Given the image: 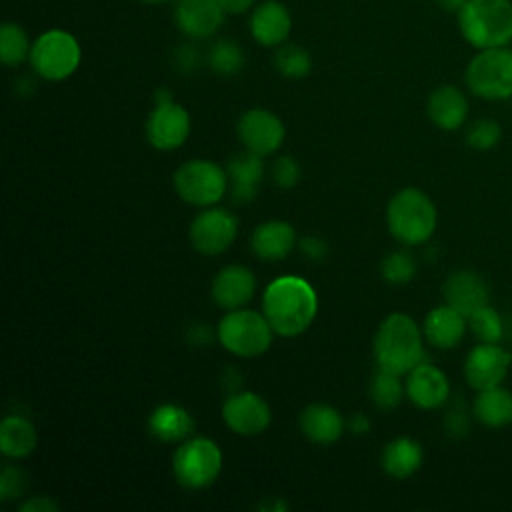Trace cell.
Masks as SVG:
<instances>
[{
    "label": "cell",
    "instance_id": "obj_1",
    "mask_svg": "<svg viewBox=\"0 0 512 512\" xmlns=\"http://www.w3.org/2000/svg\"><path fill=\"white\" fill-rule=\"evenodd\" d=\"M316 312L318 296L310 282L300 276H280L262 294V314L278 336H300L310 328Z\"/></svg>",
    "mask_w": 512,
    "mask_h": 512
},
{
    "label": "cell",
    "instance_id": "obj_2",
    "mask_svg": "<svg viewBox=\"0 0 512 512\" xmlns=\"http://www.w3.org/2000/svg\"><path fill=\"white\" fill-rule=\"evenodd\" d=\"M374 358L378 368L400 376L424 362V332L416 320L404 312L388 314L374 336Z\"/></svg>",
    "mask_w": 512,
    "mask_h": 512
},
{
    "label": "cell",
    "instance_id": "obj_3",
    "mask_svg": "<svg viewBox=\"0 0 512 512\" xmlns=\"http://www.w3.org/2000/svg\"><path fill=\"white\" fill-rule=\"evenodd\" d=\"M458 32L476 50L512 44V0H468L456 14Z\"/></svg>",
    "mask_w": 512,
    "mask_h": 512
},
{
    "label": "cell",
    "instance_id": "obj_4",
    "mask_svg": "<svg viewBox=\"0 0 512 512\" xmlns=\"http://www.w3.org/2000/svg\"><path fill=\"white\" fill-rule=\"evenodd\" d=\"M386 224L390 234L404 246H418L432 238L438 212L432 198L420 188L398 190L386 208Z\"/></svg>",
    "mask_w": 512,
    "mask_h": 512
},
{
    "label": "cell",
    "instance_id": "obj_5",
    "mask_svg": "<svg viewBox=\"0 0 512 512\" xmlns=\"http://www.w3.org/2000/svg\"><path fill=\"white\" fill-rule=\"evenodd\" d=\"M28 62L38 78L62 82L78 70L82 62V46L72 32L64 28H48L32 40Z\"/></svg>",
    "mask_w": 512,
    "mask_h": 512
},
{
    "label": "cell",
    "instance_id": "obj_6",
    "mask_svg": "<svg viewBox=\"0 0 512 512\" xmlns=\"http://www.w3.org/2000/svg\"><path fill=\"white\" fill-rule=\"evenodd\" d=\"M466 88L482 100L512 98V46L476 50L464 70Z\"/></svg>",
    "mask_w": 512,
    "mask_h": 512
},
{
    "label": "cell",
    "instance_id": "obj_7",
    "mask_svg": "<svg viewBox=\"0 0 512 512\" xmlns=\"http://www.w3.org/2000/svg\"><path fill=\"white\" fill-rule=\"evenodd\" d=\"M272 334L274 330L266 316L248 308L228 310L216 328V338L224 350L240 358H256L264 354L272 344Z\"/></svg>",
    "mask_w": 512,
    "mask_h": 512
},
{
    "label": "cell",
    "instance_id": "obj_8",
    "mask_svg": "<svg viewBox=\"0 0 512 512\" xmlns=\"http://www.w3.org/2000/svg\"><path fill=\"white\" fill-rule=\"evenodd\" d=\"M222 470V452L206 436L186 438L172 456V472L180 486L202 490L214 484Z\"/></svg>",
    "mask_w": 512,
    "mask_h": 512
},
{
    "label": "cell",
    "instance_id": "obj_9",
    "mask_svg": "<svg viewBox=\"0 0 512 512\" xmlns=\"http://www.w3.org/2000/svg\"><path fill=\"white\" fill-rule=\"evenodd\" d=\"M174 190L186 204L208 208L224 198L228 176L216 162L194 158L174 172Z\"/></svg>",
    "mask_w": 512,
    "mask_h": 512
},
{
    "label": "cell",
    "instance_id": "obj_10",
    "mask_svg": "<svg viewBox=\"0 0 512 512\" xmlns=\"http://www.w3.org/2000/svg\"><path fill=\"white\" fill-rule=\"evenodd\" d=\"M144 132L156 150H176L190 136V114L172 98L170 90L160 88L154 94V108L146 118Z\"/></svg>",
    "mask_w": 512,
    "mask_h": 512
},
{
    "label": "cell",
    "instance_id": "obj_11",
    "mask_svg": "<svg viewBox=\"0 0 512 512\" xmlns=\"http://www.w3.org/2000/svg\"><path fill=\"white\" fill-rule=\"evenodd\" d=\"M238 234V220L224 208L208 206L190 224L188 236L192 246L204 256H218L226 252Z\"/></svg>",
    "mask_w": 512,
    "mask_h": 512
},
{
    "label": "cell",
    "instance_id": "obj_12",
    "mask_svg": "<svg viewBox=\"0 0 512 512\" xmlns=\"http://www.w3.org/2000/svg\"><path fill=\"white\" fill-rule=\"evenodd\" d=\"M512 366V354L500 342H478L464 358V378L470 388L486 390L500 386Z\"/></svg>",
    "mask_w": 512,
    "mask_h": 512
},
{
    "label": "cell",
    "instance_id": "obj_13",
    "mask_svg": "<svg viewBox=\"0 0 512 512\" xmlns=\"http://www.w3.org/2000/svg\"><path fill=\"white\" fill-rule=\"evenodd\" d=\"M236 134L246 150L258 156H268L282 146L286 128L272 110L256 106L238 118Z\"/></svg>",
    "mask_w": 512,
    "mask_h": 512
},
{
    "label": "cell",
    "instance_id": "obj_14",
    "mask_svg": "<svg viewBox=\"0 0 512 512\" xmlns=\"http://www.w3.org/2000/svg\"><path fill=\"white\" fill-rule=\"evenodd\" d=\"M222 420L238 436H260L272 422V410L260 394L238 390L224 400Z\"/></svg>",
    "mask_w": 512,
    "mask_h": 512
},
{
    "label": "cell",
    "instance_id": "obj_15",
    "mask_svg": "<svg viewBox=\"0 0 512 512\" xmlns=\"http://www.w3.org/2000/svg\"><path fill=\"white\" fill-rule=\"evenodd\" d=\"M292 12L282 0H260L248 12V34L264 48H278L292 34Z\"/></svg>",
    "mask_w": 512,
    "mask_h": 512
},
{
    "label": "cell",
    "instance_id": "obj_16",
    "mask_svg": "<svg viewBox=\"0 0 512 512\" xmlns=\"http://www.w3.org/2000/svg\"><path fill=\"white\" fill-rule=\"evenodd\" d=\"M226 16L218 0H176L174 6V24L188 40L214 36Z\"/></svg>",
    "mask_w": 512,
    "mask_h": 512
},
{
    "label": "cell",
    "instance_id": "obj_17",
    "mask_svg": "<svg viewBox=\"0 0 512 512\" xmlns=\"http://www.w3.org/2000/svg\"><path fill=\"white\" fill-rule=\"evenodd\" d=\"M406 396L422 410H436L450 396L448 376L430 362H420L406 374Z\"/></svg>",
    "mask_w": 512,
    "mask_h": 512
},
{
    "label": "cell",
    "instance_id": "obj_18",
    "mask_svg": "<svg viewBox=\"0 0 512 512\" xmlns=\"http://www.w3.org/2000/svg\"><path fill=\"white\" fill-rule=\"evenodd\" d=\"M444 302L466 318L478 308L486 306L490 300L488 282L474 270H456L452 272L442 286Z\"/></svg>",
    "mask_w": 512,
    "mask_h": 512
},
{
    "label": "cell",
    "instance_id": "obj_19",
    "mask_svg": "<svg viewBox=\"0 0 512 512\" xmlns=\"http://www.w3.org/2000/svg\"><path fill=\"white\" fill-rule=\"evenodd\" d=\"M468 108L466 94L454 84L436 86L426 100V114L430 122L444 132L462 128L468 118Z\"/></svg>",
    "mask_w": 512,
    "mask_h": 512
},
{
    "label": "cell",
    "instance_id": "obj_20",
    "mask_svg": "<svg viewBox=\"0 0 512 512\" xmlns=\"http://www.w3.org/2000/svg\"><path fill=\"white\" fill-rule=\"evenodd\" d=\"M256 292V278L242 264L224 266L212 282V298L224 310L244 308Z\"/></svg>",
    "mask_w": 512,
    "mask_h": 512
},
{
    "label": "cell",
    "instance_id": "obj_21",
    "mask_svg": "<svg viewBox=\"0 0 512 512\" xmlns=\"http://www.w3.org/2000/svg\"><path fill=\"white\" fill-rule=\"evenodd\" d=\"M226 176H228V186H230V196L238 204H246L252 198H256L260 184L264 180V162L262 156L244 150L234 154L228 160L226 166Z\"/></svg>",
    "mask_w": 512,
    "mask_h": 512
},
{
    "label": "cell",
    "instance_id": "obj_22",
    "mask_svg": "<svg viewBox=\"0 0 512 512\" xmlns=\"http://www.w3.org/2000/svg\"><path fill=\"white\" fill-rule=\"evenodd\" d=\"M466 328L468 318L448 304L432 308L422 324L424 340L438 350H450L458 346L466 334Z\"/></svg>",
    "mask_w": 512,
    "mask_h": 512
},
{
    "label": "cell",
    "instance_id": "obj_23",
    "mask_svg": "<svg viewBox=\"0 0 512 512\" xmlns=\"http://www.w3.org/2000/svg\"><path fill=\"white\" fill-rule=\"evenodd\" d=\"M296 244V232L286 220H266L258 224L250 236L252 252L264 262L284 260Z\"/></svg>",
    "mask_w": 512,
    "mask_h": 512
},
{
    "label": "cell",
    "instance_id": "obj_24",
    "mask_svg": "<svg viewBox=\"0 0 512 512\" xmlns=\"http://www.w3.org/2000/svg\"><path fill=\"white\" fill-rule=\"evenodd\" d=\"M300 430L314 444H334L344 434L346 422L342 414L322 402L308 404L300 414Z\"/></svg>",
    "mask_w": 512,
    "mask_h": 512
},
{
    "label": "cell",
    "instance_id": "obj_25",
    "mask_svg": "<svg viewBox=\"0 0 512 512\" xmlns=\"http://www.w3.org/2000/svg\"><path fill=\"white\" fill-rule=\"evenodd\" d=\"M148 430L160 442H184L194 430V418L186 408L166 402L152 410Z\"/></svg>",
    "mask_w": 512,
    "mask_h": 512
},
{
    "label": "cell",
    "instance_id": "obj_26",
    "mask_svg": "<svg viewBox=\"0 0 512 512\" xmlns=\"http://www.w3.org/2000/svg\"><path fill=\"white\" fill-rule=\"evenodd\" d=\"M380 462L388 476L404 480L420 470L424 462V450L418 440L410 436H398L384 446Z\"/></svg>",
    "mask_w": 512,
    "mask_h": 512
},
{
    "label": "cell",
    "instance_id": "obj_27",
    "mask_svg": "<svg viewBox=\"0 0 512 512\" xmlns=\"http://www.w3.org/2000/svg\"><path fill=\"white\" fill-rule=\"evenodd\" d=\"M472 414L486 428H504L512 424V392L502 384L478 390L472 400Z\"/></svg>",
    "mask_w": 512,
    "mask_h": 512
},
{
    "label": "cell",
    "instance_id": "obj_28",
    "mask_svg": "<svg viewBox=\"0 0 512 512\" xmlns=\"http://www.w3.org/2000/svg\"><path fill=\"white\" fill-rule=\"evenodd\" d=\"M36 428L24 416H6L0 424V450L4 456L20 460L36 448Z\"/></svg>",
    "mask_w": 512,
    "mask_h": 512
},
{
    "label": "cell",
    "instance_id": "obj_29",
    "mask_svg": "<svg viewBox=\"0 0 512 512\" xmlns=\"http://www.w3.org/2000/svg\"><path fill=\"white\" fill-rule=\"evenodd\" d=\"M32 40L22 24L6 20L0 26V60L8 68H16L30 60Z\"/></svg>",
    "mask_w": 512,
    "mask_h": 512
},
{
    "label": "cell",
    "instance_id": "obj_30",
    "mask_svg": "<svg viewBox=\"0 0 512 512\" xmlns=\"http://www.w3.org/2000/svg\"><path fill=\"white\" fill-rule=\"evenodd\" d=\"M206 62L212 72L220 76H232L244 66V50L232 38H218L210 44Z\"/></svg>",
    "mask_w": 512,
    "mask_h": 512
},
{
    "label": "cell",
    "instance_id": "obj_31",
    "mask_svg": "<svg viewBox=\"0 0 512 512\" xmlns=\"http://www.w3.org/2000/svg\"><path fill=\"white\" fill-rule=\"evenodd\" d=\"M274 68L290 80H298L310 74L312 70V56L306 48L292 44V42H284L282 46L276 48L274 52Z\"/></svg>",
    "mask_w": 512,
    "mask_h": 512
},
{
    "label": "cell",
    "instance_id": "obj_32",
    "mask_svg": "<svg viewBox=\"0 0 512 512\" xmlns=\"http://www.w3.org/2000/svg\"><path fill=\"white\" fill-rule=\"evenodd\" d=\"M404 394H406V384L400 382V374L378 368L370 384V396L374 406L380 410H392L402 402Z\"/></svg>",
    "mask_w": 512,
    "mask_h": 512
},
{
    "label": "cell",
    "instance_id": "obj_33",
    "mask_svg": "<svg viewBox=\"0 0 512 512\" xmlns=\"http://www.w3.org/2000/svg\"><path fill=\"white\" fill-rule=\"evenodd\" d=\"M468 328L474 334L478 342H500L504 336V322L498 310H494L490 304L478 308L468 316Z\"/></svg>",
    "mask_w": 512,
    "mask_h": 512
},
{
    "label": "cell",
    "instance_id": "obj_34",
    "mask_svg": "<svg viewBox=\"0 0 512 512\" xmlns=\"http://www.w3.org/2000/svg\"><path fill=\"white\" fill-rule=\"evenodd\" d=\"M464 140L472 150H478V152L492 150L502 140V126L492 118H476L474 122L468 124L464 132Z\"/></svg>",
    "mask_w": 512,
    "mask_h": 512
},
{
    "label": "cell",
    "instance_id": "obj_35",
    "mask_svg": "<svg viewBox=\"0 0 512 512\" xmlns=\"http://www.w3.org/2000/svg\"><path fill=\"white\" fill-rule=\"evenodd\" d=\"M416 260L408 250H394L380 264L382 278L388 284H406L416 276Z\"/></svg>",
    "mask_w": 512,
    "mask_h": 512
},
{
    "label": "cell",
    "instance_id": "obj_36",
    "mask_svg": "<svg viewBox=\"0 0 512 512\" xmlns=\"http://www.w3.org/2000/svg\"><path fill=\"white\" fill-rule=\"evenodd\" d=\"M28 488V474L20 466L6 464L0 472V500L12 502L20 498Z\"/></svg>",
    "mask_w": 512,
    "mask_h": 512
},
{
    "label": "cell",
    "instance_id": "obj_37",
    "mask_svg": "<svg viewBox=\"0 0 512 512\" xmlns=\"http://www.w3.org/2000/svg\"><path fill=\"white\" fill-rule=\"evenodd\" d=\"M272 178L280 188H292L300 178V166L292 156H280L272 164Z\"/></svg>",
    "mask_w": 512,
    "mask_h": 512
},
{
    "label": "cell",
    "instance_id": "obj_38",
    "mask_svg": "<svg viewBox=\"0 0 512 512\" xmlns=\"http://www.w3.org/2000/svg\"><path fill=\"white\" fill-rule=\"evenodd\" d=\"M298 248L312 262H320L328 254V244L322 238H318V236H304V238H300L298 240Z\"/></svg>",
    "mask_w": 512,
    "mask_h": 512
},
{
    "label": "cell",
    "instance_id": "obj_39",
    "mask_svg": "<svg viewBox=\"0 0 512 512\" xmlns=\"http://www.w3.org/2000/svg\"><path fill=\"white\" fill-rule=\"evenodd\" d=\"M444 426H446V432L450 436H462L468 430V418H466V414L462 410H450L446 414Z\"/></svg>",
    "mask_w": 512,
    "mask_h": 512
},
{
    "label": "cell",
    "instance_id": "obj_40",
    "mask_svg": "<svg viewBox=\"0 0 512 512\" xmlns=\"http://www.w3.org/2000/svg\"><path fill=\"white\" fill-rule=\"evenodd\" d=\"M22 512H56L58 502L48 496H32L20 504Z\"/></svg>",
    "mask_w": 512,
    "mask_h": 512
},
{
    "label": "cell",
    "instance_id": "obj_41",
    "mask_svg": "<svg viewBox=\"0 0 512 512\" xmlns=\"http://www.w3.org/2000/svg\"><path fill=\"white\" fill-rule=\"evenodd\" d=\"M198 62H200V54H198V50L194 46L184 44V46H180L176 50V64H178V68L188 72V70H194L198 66Z\"/></svg>",
    "mask_w": 512,
    "mask_h": 512
},
{
    "label": "cell",
    "instance_id": "obj_42",
    "mask_svg": "<svg viewBox=\"0 0 512 512\" xmlns=\"http://www.w3.org/2000/svg\"><path fill=\"white\" fill-rule=\"evenodd\" d=\"M222 4V8L226 10V14L238 16V14H248L258 0H218Z\"/></svg>",
    "mask_w": 512,
    "mask_h": 512
},
{
    "label": "cell",
    "instance_id": "obj_43",
    "mask_svg": "<svg viewBox=\"0 0 512 512\" xmlns=\"http://www.w3.org/2000/svg\"><path fill=\"white\" fill-rule=\"evenodd\" d=\"M348 426L354 434H366L370 430V420L364 416V414H354L350 420H348Z\"/></svg>",
    "mask_w": 512,
    "mask_h": 512
},
{
    "label": "cell",
    "instance_id": "obj_44",
    "mask_svg": "<svg viewBox=\"0 0 512 512\" xmlns=\"http://www.w3.org/2000/svg\"><path fill=\"white\" fill-rule=\"evenodd\" d=\"M434 2H436V6H438L440 10H444V12L456 16V14L464 8V4H466L468 0H434Z\"/></svg>",
    "mask_w": 512,
    "mask_h": 512
},
{
    "label": "cell",
    "instance_id": "obj_45",
    "mask_svg": "<svg viewBox=\"0 0 512 512\" xmlns=\"http://www.w3.org/2000/svg\"><path fill=\"white\" fill-rule=\"evenodd\" d=\"M134 2H140V4H150V6H156V4H166L170 0H134Z\"/></svg>",
    "mask_w": 512,
    "mask_h": 512
},
{
    "label": "cell",
    "instance_id": "obj_46",
    "mask_svg": "<svg viewBox=\"0 0 512 512\" xmlns=\"http://www.w3.org/2000/svg\"><path fill=\"white\" fill-rule=\"evenodd\" d=\"M510 46H512V44H510Z\"/></svg>",
    "mask_w": 512,
    "mask_h": 512
}]
</instances>
